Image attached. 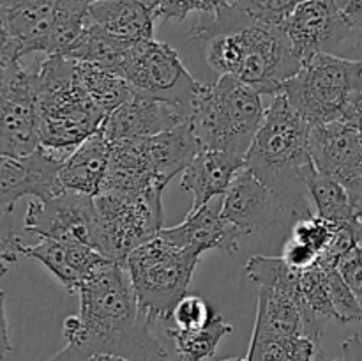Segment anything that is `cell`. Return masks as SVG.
Here are the masks:
<instances>
[{
    "instance_id": "cell-39",
    "label": "cell",
    "mask_w": 362,
    "mask_h": 361,
    "mask_svg": "<svg viewBox=\"0 0 362 361\" xmlns=\"http://www.w3.org/2000/svg\"><path fill=\"white\" fill-rule=\"evenodd\" d=\"M343 20L362 42V0H336Z\"/></svg>"
},
{
    "instance_id": "cell-17",
    "label": "cell",
    "mask_w": 362,
    "mask_h": 361,
    "mask_svg": "<svg viewBox=\"0 0 362 361\" xmlns=\"http://www.w3.org/2000/svg\"><path fill=\"white\" fill-rule=\"evenodd\" d=\"M283 211L278 195L244 166L223 195V216L240 234H251L276 222Z\"/></svg>"
},
{
    "instance_id": "cell-31",
    "label": "cell",
    "mask_w": 362,
    "mask_h": 361,
    "mask_svg": "<svg viewBox=\"0 0 362 361\" xmlns=\"http://www.w3.org/2000/svg\"><path fill=\"white\" fill-rule=\"evenodd\" d=\"M246 276L258 287L281 290L288 294L297 304H300L303 292H300V271L290 268L283 257H265V255H253L246 262Z\"/></svg>"
},
{
    "instance_id": "cell-30",
    "label": "cell",
    "mask_w": 362,
    "mask_h": 361,
    "mask_svg": "<svg viewBox=\"0 0 362 361\" xmlns=\"http://www.w3.org/2000/svg\"><path fill=\"white\" fill-rule=\"evenodd\" d=\"M88 9L90 4L85 0H57L46 55H67L90 21Z\"/></svg>"
},
{
    "instance_id": "cell-37",
    "label": "cell",
    "mask_w": 362,
    "mask_h": 361,
    "mask_svg": "<svg viewBox=\"0 0 362 361\" xmlns=\"http://www.w3.org/2000/svg\"><path fill=\"white\" fill-rule=\"evenodd\" d=\"M339 273L343 275L345 282L349 283L350 290L356 296L362 310V246H354L338 264Z\"/></svg>"
},
{
    "instance_id": "cell-24",
    "label": "cell",
    "mask_w": 362,
    "mask_h": 361,
    "mask_svg": "<svg viewBox=\"0 0 362 361\" xmlns=\"http://www.w3.org/2000/svg\"><path fill=\"white\" fill-rule=\"evenodd\" d=\"M255 336L306 335L297 301L288 294L267 287H258V306L255 317Z\"/></svg>"
},
{
    "instance_id": "cell-12",
    "label": "cell",
    "mask_w": 362,
    "mask_h": 361,
    "mask_svg": "<svg viewBox=\"0 0 362 361\" xmlns=\"http://www.w3.org/2000/svg\"><path fill=\"white\" fill-rule=\"evenodd\" d=\"M73 151L39 145L27 156H0V211L4 216L14 211L20 198L46 200L62 193L60 170Z\"/></svg>"
},
{
    "instance_id": "cell-10",
    "label": "cell",
    "mask_w": 362,
    "mask_h": 361,
    "mask_svg": "<svg viewBox=\"0 0 362 361\" xmlns=\"http://www.w3.org/2000/svg\"><path fill=\"white\" fill-rule=\"evenodd\" d=\"M39 145L37 71L0 52V156H27Z\"/></svg>"
},
{
    "instance_id": "cell-34",
    "label": "cell",
    "mask_w": 362,
    "mask_h": 361,
    "mask_svg": "<svg viewBox=\"0 0 362 361\" xmlns=\"http://www.w3.org/2000/svg\"><path fill=\"white\" fill-rule=\"evenodd\" d=\"M329 278V290H331L332 304L338 314V321L346 322H362V310L357 303L356 296L350 290L349 283L345 282L343 275L339 273L338 265H324Z\"/></svg>"
},
{
    "instance_id": "cell-23",
    "label": "cell",
    "mask_w": 362,
    "mask_h": 361,
    "mask_svg": "<svg viewBox=\"0 0 362 361\" xmlns=\"http://www.w3.org/2000/svg\"><path fill=\"white\" fill-rule=\"evenodd\" d=\"M110 140L101 130L81 142L64 161L60 183L64 190L95 197L101 191L110 166Z\"/></svg>"
},
{
    "instance_id": "cell-40",
    "label": "cell",
    "mask_w": 362,
    "mask_h": 361,
    "mask_svg": "<svg viewBox=\"0 0 362 361\" xmlns=\"http://www.w3.org/2000/svg\"><path fill=\"white\" fill-rule=\"evenodd\" d=\"M85 361H131L124 356H117V354H110V353H99L94 354V356L87 357Z\"/></svg>"
},
{
    "instance_id": "cell-18",
    "label": "cell",
    "mask_w": 362,
    "mask_h": 361,
    "mask_svg": "<svg viewBox=\"0 0 362 361\" xmlns=\"http://www.w3.org/2000/svg\"><path fill=\"white\" fill-rule=\"evenodd\" d=\"M18 255L41 262L66 287L69 294H76L81 283L99 265L110 260L87 244L76 243V241L45 239V237L35 244H25L23 241H20Z\"/></svg>"
},
{
    "instance_id": "cell-32",
    "label": "cell",
    "mask_w": 362,
    "mask_h": 361,
    "mask_svg": "<svg viewBox=\"0 0 362 361\" xmlns=\"http://www.w3.org/2000/svg\"><path fill=\"white\" fill-rule=\"evenodd\" d=\"M339 227L341 225L327 222V219L320 218L318 214H306L297 218L292 230V237L296 241H300V243L313 248L318 253V257H320L327 250L329 244L334 241Z\"/></svg>"
},
{
    "instance_id": "cell-19",
    "label": "cell",
    "mask_w": 362,
    "mask_h": 361,
    "mask_svg": "<svg viewBox=\"0 0 362 361\" xmlns=\"http://www.w3.org/2000/svg\"><path fill=\"white\" fill-rule=\"evenodd\" d=\"M159 234L170 243L193 248L202 255L209 250H221L226 255H235L239 251V237L243 236L223 216V197L189 211L182 223L172 229H163Z\"/></svg>"
},
{
    "instance_id": "cell-25",
    "label": "cell",
    "mask_w": 362,
    "mask_h": 361,
    "mask_svg": "<svg viewBox=\"0 0 362 361\" xmlns=\"http://www.w3.org/2000/svg\"><path fill=\"white\" fill-rule=\"evenodd\" d=\"M306 190L313 200L317 214L327 222L336 225H352L356 223L357 209L354 205L352 197L346 191V188L336 179H332L327 173L320 172L317 166L308 172Z\"/></svg>"
},
{
    "instance_id": "cell-7",
    "label": "cell",
    "mask_w": 362,
    "mask_h": 361,
    "mask_svg": "<svg viewBox=\"0 0 362 361\" xmlns=\"http://www.w3.org/2000/svg\"><path fill=\"white\" fill-rule=\"evenodd\" d=\"M202 253L170 243L161 234L127 257L126 268L141 311L152 322L172 319L177 303L187 294Z\"/></svg>"
},
{
    "instance_id": "cell-6",
    "label": "cell",
    "mask_w": 362,
    "mask_h": 361,
    "mask_svg": "<svg viewBox=\"0 0 362 361\" xmlns=\"http://www.w3.org/2000/svg\"><path fill=\"white\" fill-rule=\"evenodd\" d=\"M362 78V59L350 60L334 53H317L283 87L293 108L310 126L349 120L362 126L357 92Z\"/></svg>"
},
{
    "instance_id": "cell-11",
    "label": "cell",
    "mask_w": 362,
    "mask_h": 361,
    "mask_svg": "<svg viewBox=\"0 0 362 361\" xmlns=\"http://www.w3.org/2000/svg\"><path fill=\"white\" fill-rule=\"evenodd\" d=\"M25 230L42 239L76 241L99 251V223L94 197L64 190L46 200L32 198Z\"/></svg>"
},
{
    "instance_id": "cell-3",
    "label": "cell",
    "mask_w": 362,
    "mask_h": 361,
    "mask_svg": "<svg viewBox=\"0 0 362 361\" xmlns=\"http://www.w3.org/2000/svg\"><path fill=\"white\" fill-rule=\"evenodd\" d=\"M308 120L297 112L283 92L272 96L264 120L246 154V168L260 177L281 202L283 209L300 216L311 214L306 198L297 186H304L313 168Z\"/></svg>"
},
{
    "instance_id": "cell-14",
    "label": "cell",
    "mask_w": 362,
    "mask_h": 361,
    "mask_svg": "<svg viewBox=\"0 0 362 361\" xmlns=\"http://www.w3.org/2000/svg\"><path fill=\"white\" fill-rule=\"evenodd\" d=\"M300 60L317 53H334L350 38H357L339 13L336 0H303L283 23Z\"/></svg>"
},
{
    "instance_id": "cell-27",
    "label": "cell",
    "mask_w": 362,
    "mask_h": 361,
    "mask_svg": "<svg viewBox=\"0 0 362 361\" xmlns=\"http://www.w3.org/2000/svg\"><path fill=\"white\" fill-rule=\"evenodd\" d=\"M233 326L228 324L219 314L205 326L197 329L168 328L166 336L172 338L175 347V361H211L214 360L219 342L232 335Z\"/></svg>"
},
{
    "instance_id": "cell-15",
    "label": "cell",
    "mask_w": 362,
    "mask_h": 361,
    "mask_svg": "<svg viewBox=\"0 0 362 361\" xmlns=\"http://www.w3.org/2000/svg\"><path fill=\"white\" fill-rule=\"evenodd\" d=\"M55 11L57 0H0V52L46 53Z\"/></svg>"
},
{
    "instance_id": "cell-2",
    "label": "cell",
    "mask_w": 362,
    "mask_h": 361,
    "mask_svg": "<svg viewBox=\"0 0 362 361\" xmlns=\"http://www.w3.org/2000/svg\"><path fill=\"white\" fill-rule=\"evenodd\" d=\"M191 38L207 42L212 71L239 78L262 96L283 92L303 66L283 25L260 23L232 6L202 14Z\"/></svg>"
},
{
    "instance_id": "cell-42",
    "label": "cell",
    "mask_w": 362,
    "mask_h": 361,
    "mask_svg": "<svg viewBox=\"0 0 362 361\" xmlns=\"http://www.w3.org/2000/svg\"><path fill=\"white\" fill-rule=\"evenodd\" d=\"M85 2H88V4H94L95 0H85Z\"/></svg>"
},
{
    "instance_id": "cell-35",
    "label": "cell",
    "mask_w": 362,
    "mask_h": 361,
    "mask_svg": "<svg viewBox=\"0 0 362 361\" xmlns=\"http://www.w3.org/2000/svg\"><path fill=\"white\" fill-rule=\"evenodd\" d=\"M216 311L209 306V303L205 299H202L200 296H191L186 294L182 299L177 303L175 310H173L172 319L175 322L177 328L182 329H197L202 326L207 324L212 317H214Z\"/></svg>"
},
{
    "instance_id": "cell-36",
    "label": "cell",
    "mask_w": 362,
    "mask_h": 361,
    "mask_svg": "<svg viewBox=\"0 0 362 361\" xmlns=\"http://www.w3.org/2000/svg\"><path fill=\"white\" fill-rule=\"evenodd\" d=\"M158 20L184 21L191 13L214 14L212 0H154Z\"/></svg>"
},
{
    "instance_id": "cell-22",
    "label": "cell",
    "mask_w": 362,
    "mask_h": 361,
    "mask_svg": "<svg viewBox=\"0 0 362 361\" xmlns=\"http://www.w3.org/2000/svg\"><path fill=\"white\" fill-rule=\"evenodd\" d=\"M88 16L124 41L154 39L158 21L154 0H95L90 4Z\"/></svg>"
},
{
    "instance_id": "cell-38",
    "label": "cell",
    "mask_w": 362,
    "mask_h": 361,
    "mask_svg": "<svg viewBox=\"0 0 362 361\" xmlns=\"http://www.w3.org/2000/svg\"><path fill=\"white\" fill-rule=\"evenodd\" d=\"M281 257L285 258V262L290 268L297 269V271H304V269L311 268V265H315L318 262L317 251L308 246V244L296 241L293 237H290L286 241Z\"/></svg>"
},
{
    "instance_id": "cell-33",
    "label": "cell",
    "mask_w": 362,
    "mask_h": 361,
    "mask_svg": "<svg viewBox=\"0 0 362 361\" xmlns=\"http://www.w3.org/2000/svg\"><path fill=\"white\" fill-rule=\"evenodd\" d=\"M300 2L303 0H233L232 7L260 23L283 25Z\"/></svg>"
},
{
    "instance_id": "cell-5",
    "label": "cell",
    "mask_w": 362,
    "mask_h": 361,
    "mask_svg": "<svg viewBox=\"0 0 362 361\" xmlns=\"http://www.w3.org/2000/svg\"><path fill=\"white\" fill-rule=\"evenodd\" d=\"M264 115L262 94L257 88L239 78L221 74L214 84L202 85L189 120L202 149L246 158Z\"/></svg>"
},
{
    "instance_id": "cell-26",
    "label": "cell",
    "mask_w": 362,
    "mask_h": 361,
    "mask_svg": "<svg viewBox=\"0 0 362 361\" xmlns=\"http://www.w3.org/2000/svg\"><path fill=\"white\" fill-rule=\"evenodd\" d=\"M133 45L134 42L117 38L112 32L90 20L80 39L64 57L80 60V62L95 64V66H101L119 74L120 66Z\"/></svg>"
},
{
    "instance_id": "cell-9",
    "label": "cell",
    "mask_w": 362,
    "mask_h": 361,
    "mask_svg": "<svg viewBox=\"0 0 362 361\" xmlns=\"http://www.w3.org/2000/svg\"><path fill=\"white\" fill-rule=\"evenodd\" d=\"M119 74L133 91L165 99L193 115L202 85L193 78L170 45L156 39L134 42L127 52Z\"/></svg>"
},
{
    "instance_id": "cell-41",
    "label": "cell",
    "mask_w": 362,
    "mask_h": 361,
    "mask_svg": "<svg viewBox=\"0 0 362 361\" xmlns=\"http://www.w3.org/2000/svg\"><path fill=\"white\" fill-rule=\"evenodd\" d=\"M354 230H356V237H357V243L362 246V209L357 211L356 216V223H354Z\"/></svg>"
},
{
    "instance_id": "cell-21",
    "label": "cell",
    "mask_w": 362,
    "mask_h": 361,
    "mask_svg": "<svg viewBox=\"0 0 362 361\" xmlns=\"http://www.w3.org/2000/svg\"><path fill=\"white\" fill-rule=\"evenodd\" d=\"M246 166V158L232 152L202 149L182 172L180 186L193 195L191 211L223 197L233 177Z\"/></svg>"
},
{
    "instance_id": "cell-16",
    "label": "cell",
    "mask_w": 362,
    "mask_h": 361,
    "mask_svg": "<svg viewBox=\"0 0 362 361\" xmlns=\"http://www.w3.org/2000/svg\"><path fill=\"white\" fill-rule=\"evenodd\" d=\"M189 119L191 115L186 110L165 99L133 91L124 105L106 117L101 131L110 142L134 140L154 137Z\"/></svg>"
},
{
    "instance_id": "cell-29",
    "label": "cell",
    "mask_w": 362,
    "mask_h": 361,
    "mask_svg": "<svg viewBox=\"0 0 362 361\" xmlns=\"http://www.w3.org/2000/svg\"><path fill=\"white\" fill-rule=\"evenodd\" d=\"M76 66L81 85L92 101L106 113V117L115 112L120 105H124L133 94L129 81L120 74L95 66V64L80 62V60H76Z\"/></svg>"
},
{
    "instance_id": "cell-8",
    "label": "cell",
    "mask_w": 362,
    "mask_h": 361,
    "mask_svg": "<svg viewBox=\"0 0 362 361\" xmlns=\"http://www.w3.org/2000/svg\"><path fill=\"white\" fill-rule=\"evenodd\" d=\"M163 195L101 191L95 195L99 223V253L117 264L163 230Z\"/></svg>"
},
{
    "instance_id": "cell-1",
    "label": "cell",
    "mask_w": 362,
    "mask_h": 361,
    "mask_svg": "<svg viewBox=\"0 0 362 361\" xmlns=\"http://www.w3.org/2000/svg\"><path fill=\"white\" fill-rule=\"evenodd\" d=\"M80 314L64 321L66 345L48 361H85L99 353L131 361H175L152 333L122 264L99 265L80 290Z\"/></svg>"
},
{
    "instance_id": "cell-13",
    "label": "cell",
    "mask_w": 362,
    "mask_h": 361,
    "mask_svg": "<svg viewBox=\"0 0 362 361\" xmlns=\"http://www.w3.org/2000/svg\"><path fill=\"white\" fill-rule=\"evenodd\" d=\"M315 166L341 183L357 211L362 209V127L349 120L317 124L310 130Z\"/></svg>"
},
{
    "instance_id": "cell-28",
    "label": "cell",
    "mask_w": 362,
    "mask_h": 361,
    "mask_svg": "<svg viewBox=\"0 0 362 361\" xmlns=\"http://www.w3.org/2000/svg\"><path fill=\"white\" fill-rule=\"evenodd\" d=\"M247 361H324V350L306 335L251 336Z\"/></svg>"
},
{
    "instance_id": "cell-4",
    "label": "cell",
    "mask_w": 362,
    "mask_h": 361,
    "mask_svg": "<svg viewBox=\"0 0 362 361\" xmlns=\"http://www.w3.org/2000/svg\"><path fill=\"white\" fill-rule=\"evenodd\" d=\"M37 112L41 145L57 151H74L106 120L81 85L76 60L64 55H48L39 67Z\"/></svg>"
},
{
    "instance_id": "cell-20",
    "label": "cell",
    "mask_w": 362,
    "mask_h": 361,
    "mask_svg": "<svg viewBox=\"0 0 362 361\" xmlns=\"http://www.w3.org/2000/svg\"><path fill=\"white\" fill-rule=\"evenodd\" d=\"M141 158L148 173L161 190L189 166L202 151L191 120L148 138H140Z\"/></svg>"
}]
</instances>
